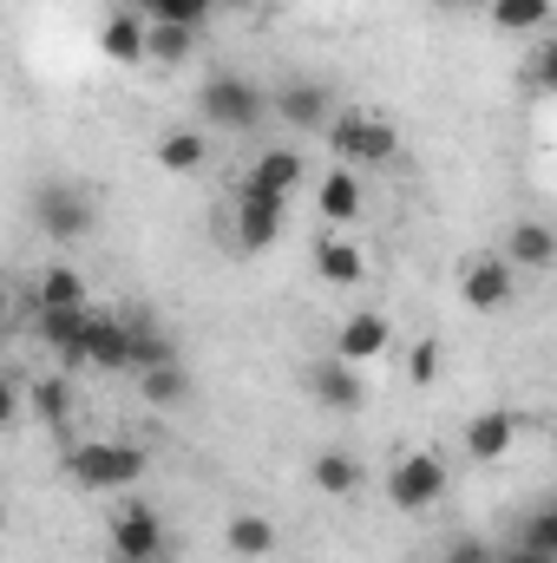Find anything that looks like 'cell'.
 I'll list each match as a JSON object with an SVG mask.
<instances>
[{
	"mask_svg": "<svg viewBox=\"0 0 557 563\" xmlns=\"http://www.w3.org/2000/svg\"><path fill=\"white\" fill-rule=\"evenodd\" d=\"M276 236H282V197L237 190V230H230V243H237L243 256H263Z\"/></svg>",
	"mask_w": 557,
	"mask_h": 563,
	"instance_id": "ba28073f",
	"label": "cell"
},
{
	"mask_svg": "<svg viewBox=\"0 0 557 563\" xmlns=\"http://www.w3.org/2000/svg\"><path fill=\"white\" fill-rule=\"evenodd\" d=\"M99 46H106V59L132 66V59H144V46H151V20H144L139 7H112L106 26H99Z\"/></svg>",
	"mask_w": 557,
	"mask_h": 563,
	"instance_id": "9a60e30c",
	"label": "cell"
},
{
	"mask_svg": "<svg viewBox=\"0 0 557 563\" xmlns=\"http://www.w3.org/2000/svg\"><path fill=\"white\" fill-rule=\"evenodd\" d=\"M197 53V26H171V20H151V46H144V59H157V66H184Z\"/></svg>",
	"mask_w": 557,
	"mask_h": 563,
	"instance_id": "603a6c76",
	"label": "cell"
},
{
	"mask_svg": "<svg viewBox=\"0 0 557 563\" xmlns=\"http://www.w3.org/2000/svg\"><path fill=\"white\" fill-rule=\"evenodd\" d=\"M308 177V164H302V151H288V144H276V151H263L250 170H243V190H263V197H288L295 184Z\"/></svg>",
	"mask_w": 557,
	"mask_h": 563,
	"instance_id": "2e32d148",
	"label": "cell"
},
{
	"mask_svg": "<svg viewBox=\"0 0 557 563\" xmlns=\"http://www.w3.org/2000/svg\"><path fill=\"white\" fill-rule=\"evenodd\" d=\"M308 394H315V407H328V413H361L368 407V380L354 374V361H321V367H308Z\"/></svg>",
	"mask_w": 557,
	"mask_h": 563,
	"instance_id": "9c48e42d",
	"label": "cell"
},
{
	"mask_svg": "<svg viewBox=\"0 0 557 563\" xmlns=\"http://www.w3.org/2000/svg\"><path fill=\"white\" fill-rule=\"evenodd\" d=\"M223 0H151L144 7V20H171V26H204L210 13H217Z\"/></svg>",
	"mask_w": 557,
	"mask_h": 563,
	"instance_id": "f1b7e54d",
	"label": "cell"
},
{
	"mask_svg": "<svg viewBox=\"0 0 557 563\" xmlns=\"http://www.w3.org/2000/svg\"><path fill=\"white\" fill-rule=\"evenodd\" d=\"M33 334L59 354V361H73V367H86V334H92V308H40L33 314Z\"/></svg>",
	"mask_w": 557,
	"mask_h": 563,
	"instance_id": "30bf717a",
	"label": "cell"
},
{
	"mask_svg": "<svg viewBox=\"0 0 557 563\" xmlns=\"http://www.w3.org/2000/svg\"><path fill=\"white\" fill-rule=\"evenodd\" d=\"M532 79H538L545 92H557V40H545V46H538V59H532Z\"/></svg>",
	"mask_w": 557,
	"mask_h": 563,
	"instance_id": "d6a6232c",
	"label": "cell"
},
{
	"mask_svg": "<svg viewBox=\"0 0 557 563\" xmlns=\"http://www.w3.org/2000/svg\"><path fill=\"white\" fill-rule=\"evenodd\" d=\"M26 400H33V420L66 426V413H73V380L46 374V380H33V387H26Z\"/></svg>",
	"mask_w": 557,
	"mask_h": 563,
	"instance_id": "484cf974",
	"label": "cell"
},
{
	"mask_svg": "<svg viewBox=\"0 0 557 563\" xmlns=\"http://www.w3.org/2000/svg\"><path fill=\"white\" fill-rule=\"evenodd\" d=\"M315 492L354 498V492H361V459H348V452H315Z\"/></svg>",
	"mask_w": 557,
	"mask_h": 563,
	"instance_id": "44dd1931",
	"label": "cell"
},
{
	"mask_svg": "<svg viewBox=\"0 0 557 563\" xmlns=\"http://www.w3.org/2000/svg\"><path fill=\"white\" fill-rule=\"evenodd\" d=\"M433 7H446V13H459V7H472V0H433Z\"/></svg>",
	"mask_w": 557,
	"mask_h": 563,
	"instance_id": "e575fe53",
	"label": "cell"
},
{
	"mask_svg": "<svg viewBox=\"0 0 557 563\" xmlns=\"http://www.w3.org/2000/svg\"><path fill=\"white\" fill-rule=\"evenodd\" d=\"M446 498V459L439 452H407L387 472V505L394 511H433Z\"/></svg>",
	"mask_w": 557,
	"mask_h": 563,
	"instance_id": "277c9868",
	"label": "cell"
},
{
	"mask_svg": "<svg viewBox=\"0 0 557 563\" xmlns=\"http://www.w3.org/2000/svg\"><path fill=\"white\" fill-rule=\"evenodd\" d=\"M171 361H177L171 334H164V328H151V321H132V374H151V367H171Z\"/></svg>",
	"mask_w": 557,
	"mask_h": 563,
	"instance_id": "d4e9b609",
	"label": "cell"
},
{
	"mask_svg": "<svg viewBox=\"0 0 557 563\" xmlns=\"http://www.w3.org/2000/svg\"><path fill=\"white\" fill-rule=\"evenodd\" d=\"M499 563H557V558L532 551V544H505V551H499Z\"/></svg>",
	"mask_w": 557,
	"mask_h": 563,
	"instance_id": "836d02e7",
	"label": "cell"
},
{
	"mask_svg": "<svg viewBox=\"0 0 557 563\" xmlns=\"http://www.w3.org/2000/svg\"><path fill=\"white\" fill-rule=\"evenodd\" d=\"M112 558L119 563H157L164 558V518L151 505H125L112 518Z\"/></svg>",
	"mask_w": 557,
	"mask_h": 563,
	"instance_id": "52a82bcc",
	"label": "cell"
},
{
	"mask_svg": "<svg viewBox=\"0 0 557 563\" xmlns=\"http://www.w3.org/2000/svg\"><path fill=\"white\" fill-rule=\"evenodd\" d=\"M223 544H230L237 558H270V551H276V525H270V518H256V511H243V518H230Z\"/></svg>",
	"mask_w": 557,
	"mask_h": 563,
	"instance_id": "cb8c5ba5",
	"label": "cell"
},
{
	"mask_svg": "<svg viewBox=\"0 0 557 563\" xmlns=\"http://www.w3.org/2000/svg\"><path fill=\"white\" fill-rule=\"evenodd\" d=\"M204 164H210V139H204V132H171V139H157V170L190 177V170H204Z\"/></svg>",
	"mask_w": 557,
	"mask_h": 563,
	"instance_id": "ffe728a7",
	"label": "cell"
},
{
	"mask_svg": "<svg viewBox=\"0 0 557 563\" xmlns=\"http://www.w3.org/2000/svg\"><path fill=\"white\" fill-rule=\"evenodd\" d=\"M112 7H139V13H144V7H151V0H112Z\"/></svg>",
	"mask_w": 557,
	"mask_h": 563,
	"instance_id": "d590c367",
	"label": "cell"
},
{
	"mask_svg": "<svg viewBox=\"0 0 557 563\" xmlns=\"http://www.w3.org/2000/svg\"><path fill=\"white\" fill-rule=\"evenodd\" d=\"M40 308H86V276L73 263H46L40 269Z\"/></svg>",
	"mask_w": 557,
	"mask_h": 563,
	"instance_id": "7402d4cb",
	"label": "cell"
},
{
	"mask_svg": "<svg viewBox=\"0 0 557 563\" xmlns=\"http://www.w3.org/2000/svg\"><path fill=\"white\" fill-rule=\"evenodd\" d=\"M328 144H335V157H341L348 170H374V164H387V157L401 151V132H394L387 119H374V112H335Z\"/></svg>",
	"mask_w": 557,
	"mask_h": 563,
	"instance_id": "3957f363",
	"label": "cell"
},
{
	"mask_svg": "<svg viewBox=\"0 0 557 563\" xmlns=\"http://www.w3.org/2000/svg\"><path fill=\"white\" fill-rule=\"evenodd\" d=\"M407 374H414V387H433V374H439V347L433 341H419L414 354H407Z\"/></svg>",
	"mask_w": 557,
	"mask_h": 563,
	"instance_id": "1f68e13d",
	"label": "cell"
},
{
	"mask_svg": "<svg viewBox=\"0 0 557 563\" xmlns=\"http://www.w3.org/2000/svg\"><path fill=\"white\" fill-rule=\"evenodd\" d=\"M270 106H276V125H288V132H328L335 125V92L321 79H288L282 92H270Z\"/></svg>",
	"mask_w": 557,
	"mask_h": 563,
	"instance_id": "5b68a950",
	"label": "cell"
},
{
	"mask_svg": "<svg viewBox=\"0 0 557 563\" xmlns=\"http://www.w3.org/2000/svg\"><path fill=\"white\" fill-rule=\"evenodd\" d=\"M512 269H551L557 263V236L551 223H538V217H518L512 230H505V250H499Z\"/></svg>",
	"mask_w": 557,
	"mask_h": 563,
	"instance_id": "5bb4252c",
	"label": "cell"
},
{
	"mask_svg": "<svg viewBox=\"0 0 557 563\" xmlns=\"http://www.w3.org/2000/svg\"><path fill=\"white\" fill-rule=\"evenodd\" d=\"M33 217H40V230H46L53 243H79V236L92 230V203H86L73 184H46V190L33 197Z\"/></svg>",
	"mask_w": 557,
	"mask_h": 563,
	"instance_id": "8992f818",
	"label": "cell"
},
{
	"mask_svg": "<svg viewBox=\"0 0 557 563\" xmlns=\"http://www.w3.org/2000/svg\"><path fill=\"white\" fill-rule=\"evenodd\" d=\"M86 367H106V374H132V321H125V314H106V308H92Z\"/></svg>",
	"mask_w": 557,
	"mask_h": 563,
	"instance_id": "7c38bea8",
	"label": "cell"
},
{
	"mask_svg": "<svg viewBox=\"0 0 557 563\" xmlns=\"http://www.w3.org/2000/svg\"><path fill=\"white\" fill-rule=\"evenodd\" d=\"M518 544H532V551H545V558H557V505H551V511H532V518H525Z\"/></svg>",
	"mask_w": 557,
	"mask_h": 563,
	"instance_id": "f546056e",
	"label": "cell"
},
{
	"mask_svg": "<svg viewBox=\"0 0 557 563\" xmlns=\"http://www.w3.org/2000/svg\"><path fill=\"white\" fill-rule=\"evenodd\" d=\"M197 112H204V125H217V132H256L263 119H276V106H270V92L263 86H250L243 73H210L204 86H197Z\"/></svg>",
	"mask_w": 557,
	"mask_h": 563,
	"instance_id": "6da1fadb",
	"label": "cell"
},
{
	"mask_svg": "<svg viewBox=\"0 0 557 563\" xmlns=\"http://www.w3.org/2000/svg\"><path fill=\"white\" fill-rule=\"evenodd\" d=\"M315 210H321L328 223H354V217H361V170L335 164V170L321 177V190H315Z\"/></svg>",
	"mask_w": 557,
	"mask_h": 563,
	"instance_id": "ac0fdd59",
	"label": "cell"
},
{
	"mask_svg": "<svg viewBox=\"0 0 557 563\" xmlns=\"http://www.w3.org/2000/svg\"><path fill=\"white\" fill-rule=\"evenodd\" d=\"M315 276L335 282V288H354V282L368 276V256H361L354 243H341V236H321V243H315Z\"/></svg>",
	"mask_w": 557,
	"mask_h": 563,
	"instance_id": "d6986e66",
	"label": "cell"
},
{
	"mask_svg": "<svg viewBox=\"0 0 557 563\" xmlns=\"http://www.w3.org/2000/svg\"><path fill=\"white\" fill-rule=\"evenodd\" d=\"M439 563H499V551H492V544H479V538H452Z\"/></svg>",
	"mask_w": 557,
	"mask_h": 563,
	"instance_id": "4dcf8cb0",
	"label": "cell"
},
{
	"mask_svg": "<svg viewBox=\"0 0 557 563\" xmlns=\"http://www.w3.org/2000/svg\"><path fill=\"white\" fill-rule=\"evenodd\" d=\"M66 478L79 492H132L144 478V452L125 439H86L66 452Z\"/></svg>",
	"mask_w": 557,
	"mask_h": 563,
	"instance_id": "7a4b0ae2",
	"label": "cell"
},
{
	"mask_svg": "<svg viewBox=\"0 0 557 563\" xmlns=\"http://www.w3.org/2000/svg\"><path fill=\"white\" fill-rule=\"evenodd\" d=\"M139 394L151 400V407H177L184 394H190V374L171 361V367H151V374H139Z\"/></svg>",
	"mask_w": 557,
	"mask_h": 563,
	"instance_id": "83f0119b",
	"label": "cell"
},
{
	"mask_svg": "<svg viewBox=\"0 0 557 563\" xmlns=\"http://www.w3.org/2000/svg\"><path fill=\"white\" fill-rule=\"evenodd\" d=\"M387 341H394V321H387V314H374V308H361V314H348V321H341V334H335V354L361 367V361L387 354Z\"/></svg>",
	"mask_w": 557,
	"mask_h": 563,
	"instance_id": "4fadbf2b",
	"label": "cell"
},
{
	"mask_svg": "<svg viewBox=\"0 0 557 563\" xmlns=\"http://www.w3.org/2000/svg\"><path fill=\"white\" fill-rule=\"evenodd\" d=\"M512 439H518V413H505V407H492V413H472V420H466V452H472L479 465L505 459V452H512Z\"/></svg>",
	"mask_w": 557,
	"mask_h": 563,
	"instance_id": "e0dca14e",
	"label": "cell"
},
{
	"mask_svg": "<svg viewBox=\"0 0 557 563\" xmlns=\"http://www.w3.org/2000/svg\"><path fill=\"white\" fill-rule=\"evenodd\" d=\"M512 288H518V269H512L505 256H472V263L459 269V295H466V308H505Z\"/></svg>",
	"mask_w": 557,
	"mask_h": 563,
	"instance_id": "8fae6325",
	"label": "cell"
},
{
	"mask_svg": "<svg viewBox=\"0 0 557 563\" xmlns=\"http://www.w3.org/2000/svg\"><path fill=\"white\" fill-rule=\"evenodd\" d=\"M551 20V0H492V26L499 33H538Z\"/></svg>",
	"mask_w": 557,
	"mask_h": 563,
	"instance_id": "4316f807",
	"label": "cell"
}]
</instances>
